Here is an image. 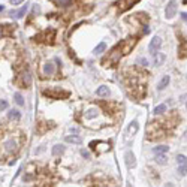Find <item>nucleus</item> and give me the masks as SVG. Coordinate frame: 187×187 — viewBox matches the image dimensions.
<instances>
[{
    "mask_svg": "<svg viewBox=\"0 0 187 187\" xmlns=\"http://www.w3.org/2000/svg\"><path fill=\"white\" fill-rule=\"evenodd\" d=\"M21 145V136L20 133H8L3 136V139L0 142V150L3 154L6 156H11V154H15L18 151Z\"/></svg>",
    "mask_w": 187,
    "mask_h": 187,
    "instance_id": "obj_1",
    "label": "nucleus"
},
{
    "mask_svg": "<svg viewBox=\"0 0 187 187\" xmlns=\"http://www.w3.org/2000/svg\"><path fill=\"white\" fill-rule=\"evenodd\" d=\"M121 57H123V51H121V47H120V44H118L115 48L111 49V53L108 54V57L103 59L102 64H103V66H115L118 61H120Z\"/></svg>",
    "mask_w": 187,
    "mask_h": 187,
    "instance_id": "obj_2",
    "label": "nucleus"
},
{
    "mask_svg": "<svg viewBox=\"0 0 187 187\" xmlns=\"http://www.w3.org/2000/svg\"><path fill=\"white\" fill-rule=\"evenodd\" d=\"M139 0H120V2H117V8H118V12H124L127 11V9H130L133 5H136Z\"/></svg>",
    "mask_w": 187,
    "mask_h": 187,
    "instance_id": "obj_3",
    "label": "nucleus"
},
{
    "mask_svg": "<svg viewBox=\"0 0 187 187\" xmlns=\"http://www.w3.org/2000/svg\"><path fill=\"white\" fill-rule=\"evenodd\" d=\"M44 94H45V96H49V97H54V99H64V97H69V92H61V90H45Z\"/></svg>",
    "mask_w": 187,
    "mask_h": 187,
    "instance_id": "obj_4",
    "label": "nucleus"
},
{
    "mask_svg": "<svg viewBox=\"0 0 187 187\" xmlns=\"http://www.w3.org/2000/svg\"><path fill=\"white\" fill-rule=\"evenodd\" d=\"M165 14H166V18H174V17H175V14H177V2L175 0H171V2L168 3Z\"/></svg>",
    "mask_w": 187,
    "mask_h": 187,
    "instance_id": "obj_5",
    "label": "nucleus"
},
{
    "mask_svg": "<svg viewBox=\"0 0 187 187\" xmlns=\"http://www.w3.org/2000/svg\"><path fill=\"white\" fill-rule=\"evenodd\" d=\"M42 73H44V76H51V75H54V73H56V66H54V63H53V61H47V63L44 64Z\"/></svg>",
    "mask_w": 187,
    "mask_h": 187,
    "instance_id": "obj_6",
    "label": "nucleus"
},
{
    "mask_svg": "<svg viewBox=\"0 0 187 187\" xmlns=\"http://www.w3.org/2000/svg\"><path fill=\"white\" fill-rule=\"evenodd\" d=\"M162 47V39L159 37V36H156V37H153L151 42H150V51H151L153 54H156L157 53V49Z\"/></svg>",
    "mask_w": 187,
    "mask_h": 187,
    "instance_id": "obj_7",
    "label": "nucleus"
},
{
    "mask_svg": "<svg viewBox=\"0 0 187 187\" xmlns=\"http://www.w3.org/2000/svg\"><path fill=\"white\" fill-rule=\"evenodd\" d=\"M30 84H32V75H30L29 69H25V72L21 75V85L23 87H29Z\"/></svg>",
    "mask_w": 187,
    "mask_h": 187,
    "instance_id": "obj_8",
    "label": "nucleus"
},
{
    "mask_svg": "<svg viewBox=\"0 0 187 187\" xmlns=\"http://www.w3.org/2000/svg\"><path fill=\"white\" fill-rule=\"evenodd\" d=\"M124 159H126V165H127L129 168H135L136 162H135V156H133V153L127 151L126 154H124Z\"/></svg>",
    "mask_w": 187,
    "mask_h": 187,
    "instance_id": "obj_9",
    "label": "nucleus"
},
{
    "mask_svg": "<svg viewBox=\"0 0 187 187\" xmlns=\"http://www.w3.org/2000/svg\"><path fill=\"white\" fill-rule=\"evenodd\" d=\"M66 142H69V144H81L82 138L78 136V135H70V136H66Z\"/></svg>",
    "mask_w": 187,
    "mask_h": 187,
    "instance_id": "obj_10",
    "label": "nucleus"
},
{
    "mask_svg": "<svg viewBox=\"0 0 187 187\" xmlns=\"http://www.w3.org/2000/svg\"><path fill=\"white\" fill-rule=\"evenodd\" d=\"M139 130V124H138V121H132V124L129 126V129H127V132H129V135H136V132Z\"/></svg>",
    "mask_w": 187,
    "mask_h": 187,
    "instance_id": "obj_11",
    "label": "nucleus"
},
{
    "mask_svg": "<svg viewBox=\"0 0 187 187\" xmlns=\"http://www.w3.org/2000/svg\"><path fill=\"white\" fill-rule=\"evenodd\" d=\"M96 94H97V96H100V97H105V96L109 94V88H108L106 85H100V87L96 90Z\"/></svg>",
    "mask_w": 187,
    "mask_h": 187,
    "instance_id": "obj_12",
    "label": "nucleus"
},
{
    "mask_svg": "<svg viewBox=\"0 0 187 187\" xmlns=\"http://www.w3.org/2000/svg\"><path fill=\"white\" fill-rule=\"evenodd\" d=\"M8 117H9V120H12V121H18V120L21 118V112L17 111V109H12L11 112L8 114Z\"/></svg>",
    "mask_w": 187,
    "mask_h": 187,
    "instance_id": "obj_13",
    "label": "nucleus"
},
{
    "mask_svg": "<svg viewBox=\"0 0 187 187\" xmlns=\"http://www.w3.org/2000/svg\"><path fill=\"white\" fill-rule=\"evenodd\" d=\"M169 81H171V78L168 75H165L163 78H162V81L159 82V85H157V90H165V87L169 84Z\"/></svg>",
    "mask_w": 187,
    "mask_h": 187,
    "instance_id": "obj_14",
    "label": "nucleus"
},
{
    "mask_svg": "<svg viewBox=\"0 0 187 187\" xmlns=\"http://www.w3.org/2000/svg\"><path fill=\"white\" fill-rule=\"evenodd\" d=\"M168 147L166 145H157V147H154L153 148V151H154V154H165V153H168Z\"/></svg>",
    "mask_w": 187,
    "mask_h": 187,
    "instance_id": "obj_15",
    "label": "nucleus"
},
{
    "mask_svg": "<svg viewBox=\"0 0 187 187\" xmlns=\"http://www.w3.org/2000/svg\"><path fill=\"white\" fill-rule=\"evenodd\" d=\"M63 151H64V145L57 144V145L53 147V154H54V156H60V154H63Z\"/></svg>",
    "mask_w": 187,
    "mask_h": 187,
    "instance_id": "obj_16",
    "label": "nucleus"
},
{
    "mask_svg": "<svg viewBox=\"0 0 187 187\" xmlns=\"http://www.w3.org/2000/svg\"><path fill=\"white\" fill-rule=\"evenodd\" d=\"M154 56H156V57H154V63H156V64H157V66H160V64H162V63H163V60H165V56H163V54H162V53H156V54H154Z\"/></svg>",
    "mask_w": 187,
    "mask_h": 187,
    "instance_id": "obj_17",
    "label": "nucleus"
},
{
    "mask_svg": "<svg viewBox=\"0 0 187 187\" xmlns=\"http://www.w3.org/2000/svg\"><path fill=\"white\" fill-rule=\"evenodd\" d=\"M105 48H106V44L105 42H100L97 47L94 48V54H96V56H97V54H102V53L105 51Z\"/></svg>",
    "mask_w": 187,
    "mask_h": 187,
    "instance_id": "obj_18",
    "label": "nucleus"
},
{
    "mask_svg": "<svg viewBox=\"0 0 187 187\" xmlns=\"http://www.w3.org/2000/svg\"><path fill=\"white\" fill-rule=\"evenodd\" d=\"M177 160H178V165H183V166H186L187 168V157L186 156L178 154V156H177Z\"/></svg>",
    "mask_w": 187,
    "mask_h": 187,
    "instance_id": "obj_19",
    "label": "nucleus"
},
{
    "mask_svg": "<svg viewBox=\"0 0 187 187\" xmlns=\"http://www.w3.org/2000/svg\"><path fill=\"white\" fill-rule=\"evenodd\" d=\"M156 162L159 165H165L166 163V156L165 154H156Z\"/></svg>",
    "mask_w": 187,
    "mask_h": 187,
    "instance_id": "obj_20",
    "label": "nucleus"
},
{
    "mask_svg": "<svg viewBox=\"0 0 187 187\" xmlns=\"http://www.w3.org/2000/svg\"><path fill=\"white\" fill-rule=\"evenodd\" d=\"M165 111H166V105H159L154 108V114H157V115H160V114H163Z\"/></svg>",
    "mask_w": 187,
    "mask_h": 187,
    "instance_id": "obj_21",
    "label": "nucleus"
},
{
    "mask_svg": "<svg viewBox=\"0 0 187 187\" xmlns=\"http://www.w3.org/2000/svg\"><path fill=\"white\" fill-rule=\"evenodd\" d=\"M25 12H27V6L24 5L23 8H21V9H20V11H18V12H15L14 15H15L17 18H23V17H24V14H25Z\"/></svg>",
    "mask_w": 187,
    "mask_h": 187,
    "instance_id": "obj_22",
    "label": "nucleus"
},
{
    "mask_svg": "<svg viewBox=\"0 0 187 187\" xmlns=\"http://www.w3.org/2000/svg\"><path fill=\"white\" fill-rule=\"evenodd\" d=\"M14 97H15V102H17L20 106L24 105V99H23V96H21L20 93H15V96H14Z\"/></svg>",
    "mask_w": 187,
    "mask_h": 187,
    "instance_id": "obj_23",
    "label": "nucleus"
},
{
    "mask_svg": "<svg viewBox=\"0 0 187 187\" xmlns=\"http://www.w3.org/2000/svg\"><path fill=\"white\" fill-rule=\"evenodd\" d=\"M97 115V109H88L87 111V114H85V118H93V117H96Z\"/></svg>",
    "mask_w": 187,
    "mask_h": 187,
    "instance_id": "obj_24",
    "label": "nucleus"
},
{
    "mask_svg": "<svg viewBox=\"0 0 187 187\" xmlns=\"http://www.w3.org/2000/svg\"><path fill=\"white\" fill-rule=\"evenodd\" d=\"M136 63H138L139 66H144V68H145V66L148 64V60H147V59H142V57H139V59L136 60Z\"/></svg>",
    "mask_w": 187,
    "mask_h": 187,
    "instance_id": "obj_25",
    "label": "nucleus"
},
{
    "mask_svg": "<svg viewBox=\"0 0 187 187\" xmlns=\"http://www.w3.org/2000/svg\"><path fill=\"white\" fill-rule=\"evenodd\" d=\"M178 172H180L181 175H186V174H187V168H186V166H183V165H180V166H178Z\"/></svg>",
    "mask_w": 187,
    "mask_h": 187,
    "instance_id": "obj_26",
    "label": "nucleus"
},
{
    "mask_svg": "<svg viewBox=\"0 0 187 187\" xmlns=\"http://www.w3.org/2000/svg\"><path fill=\"white\" fill-rule=\"evenodd\" d=\"M5 29H6V25H0V37H2V36L9 35V32H6Z\"/></svg>",
    "mask_w": 187,
    "mask_h": 187,
    "instance_id": "obj_27",
    "label": "nucleus"
},
{
    "mask_svg": "<svg viewBox=\"0 0 187 187\" xmlns=\"http://www.w3.org/2000/svg\"><path fill=\"white\" fill-rule=\"evenodd\" d=\"M8 108V102L6 100H0V111H5Z\"/></svg>",
    "mask_w": 187,
    "mask_h": 187,
    "instance_id": "obj_28",
    "label": "nucleus"
},
{
    "mask_svg": "<svg viewBox=\"0 0 187 187\" xmlns=\"http://www.w3.org/2000/svg\"><path fill=\"white\" fill-rule=\"evenodd\" d=\"M81 154H82V157H85V159H90V153L87 151V150H81Z\"/></svg>",
    "mask_w": 187,
    "mask_h": 187,
    "instance_id": "obj_29",
    "label": "nucleus"
},
{
    "mask_svg": "<svg viewBox=\"0 0 187 187\" xmlns=\"http://www.w3.org/2000/svg\"><path fill=\"white\" fill-rule=\"evenodd\" d=\"M142 32H144V35H147V33L150 32V29H148V25H144V29H142Z\"/></svg>",
    "mask_w": 187,
    "mask_h": 187,
    "instance_id": "obj_30",
    "label": "nucleus"
},
{
    "mask_svg": "<svg viewBox=\"0 0 187 187\" xmlns=\"http://www.w3.org/2000/svg\"><path fill=\"white\" fill-rule=\"evenodd\" d=\"M21 2H24V0H11L12 5H18V3H21Z\"/></svg>",
    "mask_w": 187,
    "mask_h": 187,
    "instance_id": "obj_31",
    "label": "nucleus"
},
{
    "mask_svg": "<svg viewBox=\"0 0 187 187\" xmlns=\"http://www.w3.org/2000/svg\"><path fill=\"white\" fill-rule=\"evenodd\" d=\"M181 18H183L184 21H187V12H183V14H181Z\"/></svg>",
    "mask_w": 187,
    "mask_h": 187,
    "instance_id": "obj_32",
    "label": "nucleus"
},
{
    "mask_svg": "<svg viewBox=\"0 0 187 187\" xmlns=\"http://www.w3.org/2000/svg\"><path fill=\"white\" fill-rule=\"evenodd\" d=\"M3 9H5V8H3V6H2V5H0V11H3Z\"/></svg>",
    "mask_w": 187,
    "mask_h": 187,
    "instance_id": "obj_33",
    "label": "nucleus"
}]
</instances>
